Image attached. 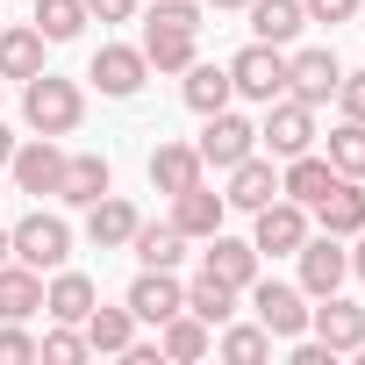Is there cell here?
Wrapping results in <instances>:
<instances>
[{"label": "cell", "instance_id": "12", "mask_svg": "<svg viewBox=\"0 0 365 365\" xmlns=\"http://www.w3.org/2000/svg\"><path fill=\"white\" fill-rule=\"evenodd\" d=\"M143 72H150V65H143V51H129V43H101V51H93V72H86V79H93V86H101L108 101H129V93L143 86Z\"/></svg>", "mask_w": 365, "mask_h": 365}, {"label": "cell", "instance_id": "16", "mask_svg": "<svg viewBox=\"0 0 365 365\" xmlns=\"http://www.w3.org/2000/svg\"><path fill=\"white\" fill-rule=\"evenodd\" d=\"M336 179H344V172H336L329 158H308V150H301V158H287V172H279V194L301 201V208H315V201L336 187Z\"/></svg>", "mask_w": 365, "mask_h": 365}, {"label": "cell", "instance_id": "4", "mask_svg": "<svg viewBox=\"0 0 365 365\" xmlns=\"http://www.w3.org/2000/svg\"><path fill=\"white\" fill-rule=\"evenodd\" d=\"M230 86H237L244 101H279V93H287V58H279V43L237 51V58H230Z\"/></svg>", "mask_w": 365, "mask_h": 365}, {"label": "cell", "instance_id": "14", "mask_svg": "<svg viewBox=\"0 0 365 365\" xmlns=\"http://www.w3.org/2000/svg\"><path fill=\"white\" fill-rule=\"evenodd\" d=\"M201 244H208V251H201V272L230 279L237 294L258 279V244H244V237H222V230H215V237H201Z\"/></svg>", "mask_w": 365, "mask_h": 365}, {"label": "cell", "instance_id": "15", "mask_svg": "<svg viewBox=\"0 0 365 365\" xmlns=\"http://www.w3.org/2000/svg\"><path fill=\"white\" fill-rule=\"evenodd\" d=\"M115 187V165L101 158V150H79V158H65V179H58V201H72V208H93L101 194Z\"/></svg>", "mask_w": 365, "mask_h": 365}, {"label": "cell", "instance_id": "25", "mask_svg": "<svg viewBox=\"0 0 365 365\" xmlns=\"http://www.w3.org/2000/svg\"><path fill=\"white\" fill-rule=\"evenodd\" d=\"M79 329H86V351H108V358H122V351L136 344V315H129V301H122V308H101V301H93V315H86Z\"/></svg>", "mask_w": 365, "mask_h": 365}, {"label": "cell", "instance_id": "9", "mask_svg": "<svg viewBox=\"0 0 365 365\" xmlns=\"http://www.w3.org/2000/svg\"><path fill=\"white\" fill-rule=\"evenodd\" d=\"M15 187L22 194H58V179H65V150H58V136H36V143H15Z\"/></svg>", "mask_w": 365, "mask_h": 365}, {"label": "cell", "instance_id": "43", "mask_svg": "<svg viewBox=\"0 0 365 365\" xmlns=\"http://www.w3.org/2000/svg\"><path fill=\"white\" fill-rule=\"evenodd\" d=\"M201 8H244V0H201Z\"/></svg>", "mask_w": 365, "mask_h": 365}, {"label": "cell", "instance_id": "33", "mask_svg": "<svg viewBox=\"0 0 365 365\" xmlns=\"http://www.w3.org/2000/svg\"><path fill=\"white\" fill-rule=\"evenodd\" d=\"M329 165L344 179H365V122H336L329 129Z\"/></svg>", "mask_w": 365, "mask_h": 365}, {"label": "cell", "instance_id": "1", "mask_svg": "<svg viewBox=\"0 0 365 365\" xmlns=\"http://www.w3.org/2000/svg\"><path fill=\"white\" fill-rule=\"evenodd\" d=\"M22 115H29V129H36V136H65V129H79L86 93H79L72 79H58V72H36V79H29V93H22Z\"/></svg>", "mask_w": 365, "mask_h": 365}, {"label": "cell", "instance_id": "18", "mask_svg": "<svg viewBox=\"0 0 365 365\" xmlns=\"http://www.w3.org/2000/svg\"><path fill=\"white\" fill-rule=\"evenodd\" d=\"M194 36H201V29L143 22V65H150V72H187V65H194Z\"/></svg>", "mask_w": 365, "mask_h": 365}, {"label": "cell", "instance_id": "22", "mask_svg": "<svg viewBox=\"0 0 365 365\" xmlns=\"http://www.w3.org/2000/svg\"><path fill=\"white\" fill-rule=\"evenodd\" d=\"M43 308V272H29L22 258L0 265V322H29Z\"/></svg>", "mask_w": 365, "mask_h": 365}, {"label": "cell", "instance_id": "20", "mask_svg": "<svg viewBox=\"0 0 365 365\" xmlns=\"http://www.w3.org/2000/svg\"><path fill=\"white\" fill-rule=\"evenodd\" d=\"M315 222H322L329 237H358V230H365V187H358V179H336V187L315 201Z\"/></svg>", "mask_w": 365, "mask_h": 365}, {"label": "cell", "instance_id": "5", "mask_svg": "<svg viewBox=\"0 0 365 365\" xmlns=\"http://www.w3.org/2000/svg\"><path fill=\"white\" fill-rule=\"evenodd\" d=\"M194 150H201V165H215V172H230V165H244V158L258 150V129H251L244 115H230V108H215Z\"/></svg>", "mask_w": 365, "mask_h": 365}, {"label": "cell", "instance_id": "11", "mask_svg": "<svg viewBox=\"0 0 365 365\" xmlns=\"http://www.w3.org/2000/svg\"><path fill=\"white\" fill-rule=\"evenodd\" d=\"M336 79H344L336 51H301V58H287V93H294V101H308V108L336 101Z\"/></svg>", "mask_w": 365, "mask_h": 365}, {"label": "cell", "instance_id": "32", "mask_svg": "<svg viewBox=\"0 0 365 365\" xmlns=\"http://www.w3.org/2000/svg\"><path fill=\"white\" fill-rule=\"evenodd\" d=\"M86 29V0H36V36L43 43H72Z\"/></svg>", "mask_w": 365, "mask_h": 365}, {"label": "cell", "instance_id": "35", "mask_svg": "<svg viewBox=\"0 0 365 365\" xmlns=\"http://www.w3.org/2000/svg\"><path fill=\"white\" fill-rule=\"evenodd\" d=\"M36 358H51V365H79V358H86V329H79V322H58V329L36 344Z\"/></svg>", "mask_w": 365, "mask_h": 365}, {"label": "cell", "instance_id": "37", "mask_svg": "<svg viewBox=\"0 0 365 365\" xmlns=\"http://www.w3.org/2000/svg\"><path fill=\"white\" fill-rule=\"evenodd\" d=\"M336 101H344V122H365V72H344L336 79Z\"/></svg>", "mask_w": 365, "mask_h": 365}, {"label": "cell", "instance_id": "28", "mask_svg": "<svg viewBox=\"0 0 365 365\" xmlns=\"http://www.w3.org/2000/svg\"><path fill=\"white\" fill-rule=\"evenodd\" d=\"M129 251L143 258V265H179V258H187V230H179V222H136V237H129Z\"/></svg>", "mask_w": 365, "mask_h": 365}, {"label": "cell", "instance_id": "40", "mask_svg": "<svg viewBox=\"0 0 365 365\" xmlns=\"http://www.w3.org/2000/svg\"><path fill=\"white\" fill-rule=\"evenodd\" d=\"M351 272L365 279V230H358V251H351Z\"/></svg>", "mask_w": 365, "mask_h": 365}, {"label": "cell", "instance_id": "6", "mask_svg": "<svg viewBox=\"0 0 365 365\" xmlns=\"http://www.w3.org/2000/svg\"><path fill=\"white\" fill-rule=\"evenodd\" d=\"M251 244H258V258H294V251L308 244V208H301V201H287V194H279V201H265V208H258V237H251Z\"/></svg>", "mask_w": 365, "mask_h": 365}, {"label": "cell", "instance_id": "44", "mask_svg": "<svg viewBox=\"0 0 365 365\" xmlns=\"http://www.w3.org/2000/svg\"><path fill=\"white\" fill-rule=\"evenodd\" d=\"M358 22H365V0H358Z\"/></svg>", "mask_w": 365, "mask_h": 365}, {"label": "cell", "instance_id": "7", "mask_svg": "<svg viewBox=\"0 0 365 365\" xmlns=\"http://www.w3.org/2000/svg\"><path fill=\"white\" fill-rule=\"evenodd\" d=\"M251 308L272 336H308V294L279 287V279H251Z\"/></svg>", "mask_w": 365, "mask_h": 365}, {"label": "cell", "instance_id": "31", "mask_svg": "<svg viewBox=\"0 0 365 365\" xmlns=\"http://www.w3.org/2000/svg\"><path fill=\"white\" fill-rule=\"evenodd\" d=\"M187 308L215 329V322H230V315H237V287H230V279H215V272H201V279L187 287Z\"/></svg>", "mask_w": 365, "mask_h": 365}, {"label": "cell", "instance_id": "29", "mask_svg": "<svg viewBox=\"0 0 365 365\" xmlns=\"http://www.w3.org/2000/svg\"><path fill=\"white\" fill-rule=\"evenodd\" d=\"M43 72V36L29 29H0V79H36Z\"/></svg>", "mask_w": 365, "mask_h": 365}, {"label": "cell", "instance_id": "10", "mask_svg": "<svg viewBox=\"0 0 365 365\" xmlns=\"http://www.w3.org/2000/svg\"><path fill=\"white\" fill-rule=\"evenodd\" d=\"M179 308H187V287H179L165 265H143L136 287H129V315H136V322H172Z\"/></svg>", "mask_w": 365, "mask_h": 365}, {"label": "cell", "instance_id": "2", "mask_svg": "<svg viewBox=\"0 0 365 365\" xmlns=\"http://www.w3.org/2000/svg\"><path fill=\"white\" fill-rule=\"evenodd\" d=\"M8 244H15V258H22L29 272H58V265L72 258V230H65L58 215H43V208L22 215V222L8 230Z\"/></svg>", "mask_w": 365, "mask_h": 365}, {"label": "cell", "instance_id": "3", "mask_svg": "<svg viewBox=\"0 0 365 365\" xmlns=\"http://www.w3.org/2000/svg\"><path fill=\"white\" fill-rule=\"evenodd\" d=\"M258 143H265L272 158H301V150L315 143V108H308V101H294V93L265 101V129H258Z\"/></svg>", "mask_w": 365, "mask_h": 365}, {"label": "cell", "instance_id": "34", "mask_svg": "<svg viewBox=\"0 0 365 365\" xmlns=\"http://www.w3.org/2000/svg\"><path fill=\"white\" fill-rule=\"evenodd\" d=\"M265 351H272V329H265V322H237V329L222 336V358H230V365H258Z\"/></svg>", "mask_w": 365, "mask_h": 365}, {"label": "cell", "instance_id": "24", "mask_svg": "<svg viewBox=\"0 0 365 365\" xmlns=\"http://www.w3.org/2000/svg\"><path fill=\"white\" fill-rule=\"evenodd\" d=\"M136 222H143V215H136V208H129L122 194H101V201L86 208V237H93L101 251H115V244H129V237H136Z\"/></svg>", "mask_w": 365, "mask_h": 365}, {"label": "cell", "instance_id": "45", "mask_svg": "<svg viewBox=\"0 0 365 365\" xmlns=\"http://www.w3.org/2000/svg\"><path fill=\"white\" fill-rule=\"evenodd\" d=\"M0 86H8V79H0Z\"/></svg>", "mask_w": 365, "mask_h": 365}, {"label": "cell", "instance_id": "36", "mask_svg": "<svg viewBox=\"0 0 365 365\" xmlns=\"http://www.w3.org/2000/svg\"><path fill=\"white\" fill-rule=\"evenodd\" d=\"M36 358V336L22 322H0V365H29Z\"/></svg>", "mask_w": 365, "mask_h": 365}, {"label": "cell", "instance_id": "42", "mask_svg": "<svg viewBox=\"0 0 365 365\" xmlns=\"http://www.w3.org/2000/svg\"><path fill=\"white\" fill-rule=\"evenodd\" d=\"M8 258H15V244H8V230H0V265H8Z\"/></svg>", "mask_w": 365, "mask_h": 365}, {"label": "cell", "instance_id": "41", "mask_svg": "<svg viewBox=\"0 0 365 365\" xmlns=\"http://www.w3.org/2000/svg\"><path fill=\"white\" fill-rule=\"evenodd\" d=\"M8 158H15V136H8V129H0V165H8Z\"/></svg>", "mask_w": 365, "mask_h": 365}, {"label": "cell", "instance_id": "23", "mask_svg": "<svg viewBox=\"0 0 365 365\" xmlns=\"http://www.w3.org/2000/svg\"><path fill=\"white\" fill-rule=\"evenodd\" d=\"M222 215H230V201H222L215 187H187V194H172V222L187 230V237H215Z\"/></svg>", "mask_w": 365, "mask_h": 365}, {"label": "cell", "instance_id": "21", "mask_svg": "<svg viewBox=\"0 0 365 365\" xmlns=\"http://www.w3.org/2000/svg\"><path fill=\"white\" fill-rule=\"evenodd\" d=\"M93 301H101L93 279H86V272H65V265H58V279L43 287V315H51V322H86Z\"/></svg>", "mask_w": 365, "mask_h": 365}, {"label": "cell", "instance_id": "38", "mask_svg": "<svg viewBox=\"0 0 365 365\" xmlns=\"http://www.w3.org/2000/svg\"><path fill=\"white\" fill-rule=\"evenodd\" d=\"M301 15H308V22H351L358 0H301Z\"/></svg>", "mask_w": 365, "mask_h": 365}, {"label": "cell", "instance_id": "13", "mask_svg": "<svg viewBox=\"0 0 365 365\" xmlns=\"http://www.w3.org/2000/svg\"><path fill=\"white\" fill-rule=\"evenodd\" d=\"M308 329H315L329 351H365V308H358V301L322 294V308H308Z\"/></svg>", "mask_w": 365, "mask_h": 365}, {"label": "cell", "instance_id": "27", "mask_svg": "<svg viewBox=\"0 0 365 365\" xmlns=\"http://www.w3.org/2000/svg\"><path fill=\"white\" fill-rule=\"evenodd\" d=\"M244 8H251V29H258V43H294V36L308 29L301 0H244Z\"/></svg>", "mask_w": 365, "mask_h": 365}, {"label": "cell", "instance_id": "26", "mask_svg": "<svg viewBox=\"0 0 365 365\" xmlns=\"http://www.w3.org/2000/svg\"><path fill=\"white\" fill-rule=\"evenodd\" d=\"M208 351V322L194 315V308H179L172 322H158V358H172V365H194Z\"/></svg>", "mask_w": 365, "mask_h": 365}, {"label": "cell", "instance_id": "30", "mask_svg": "<svg viewBox=\"0 0 365 365\" xmlns=\"http://www.w3.org/2000/svg\"><path fill=\"white\" fill-rule=\"evenodd\" d=\"M230 93H237V86H230V65H201V58L187 65V108H194V115L230 108Z\"/></svg>", "mask_w": 365, "mask_h": 365}, {"label": "cell", "instance_id": "19", "mask_svg": "<svg viewBox=\"0 0 365 365\" xmlns=\"http://www.w3.org/2000/svg\"><path fill=\"white\" fill-rule=\"evenodd\" d=\"M150 187H158V194L201 187V150H194V143H158V150H150Z\"/></svg>", "mask_w": 365, "mask_h": 365}, {"label": "cell", "instance_id": "17", "mask_svg": "<svg viewBox=\"0 0 365 365\" xmlns=\"http://www.w3.org/2000/svg\"><path fill=\"white\" fill-rule=\"evenodd\" d=\"M222 201H230V208H251V215H258L265 201H279V172H272V165H265V158L251 150L244 165H230V194H222Z\"/></svg>", "mask_w": 365, "mask_h": 365}, {"label": "cell", "instance_id": "39", "mask_svg": "<svg viewBox=\"0 0 365 365\" xmlns=\"http://www.w3.org/2000/svg\"><path fill=\"white\" fill-rule=\"evenodd\" d=\"M86 15H101V22H129L136 0H86Z\"/></svg>", "mask_w": 365, "mask_h": 365}, {"label": "cell", "instance_id": "8", "mask_svg": "<svg viewBox=\"0 0 365 365\" xmlns=\"http://www.w3.org/2000/svg\"><path fill=\"white\" fill-rule=\"evenodd\" d=\"M294 258H301V294H315V301H322V294H336V287H344V272H351V251H344L329 230H322V237H308Z\"/></svg>", "mask_w": 365, "mask_h": 365}]
</instances>
